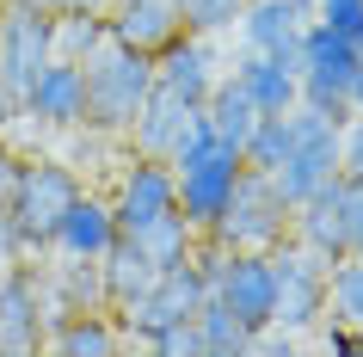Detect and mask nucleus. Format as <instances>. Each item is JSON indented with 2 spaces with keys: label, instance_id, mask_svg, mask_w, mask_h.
I'll return each instance as SVG.
<instances>
[{
  "label": "nucleus",
  "instance_id": "1",
  "mask_svg": "<svg viewBox=\"0 0 363 357\" xmlns=\"http://www.w3.org/2000/svg\"><path fill=\"white\" fill-rule=\"evenodd\" d=\"M80 68H86V130L93 136H123L135 123V111H142L148 87H154V56L105 38Z\"/></svg>",
  "mask_w": 363,
  "mask_h": 357
},
{
  "label": "nucleus",
  "instance_id": "2",
  "mask_svg": "<svg viewBox=\"0 0 363 357\" xmlns=\"http://www.w3.org/2000/svg\"><path fill=\"white\" fill-rule=\"evenodd\" d=\"M357 38H345V31H333V25H320L314 13H308L302 38H296V80H302V99L296 105H308V111L333 117V123H351V75H357Z\"/></svg>",
  "mask_w": 363,
  "mask_h": 357
},
{
  "label": "nucleus",
  "instance_id": "3",
  "mask_svg": "<svg viewBox=\"0 0 363 357\" xmlns=\"http://www.w3.org/2000/svg\"><path fill=\"white\" fill-rule=\"evenodd\" d=\"M80 191H86V179H80L68 160H56V154H25V167H19V185H13V204H6V216L19 222L25 246H31V259H43V253H50V234H56L62 209L74 204Z\"/></svg>",
  "mask_w": 363,
  "mask_h": 357
},
{
  "label": "nucleus",
  "instance_id": "4",
  "mask_svg": "<svg viewBox=\"0 0 363 357\" xmlns=\"http://www.w3.org/2000/svg\"><path fill=\"white\" fill-rule=\"evenodd\" d=\"M210 234L222 246H234V253H271L277 241H289V197L277 191L271 172L240 167L234 197H228V209H222V222H216Z\"/></svg>",
  "mask_w": 363,
  "mask_h": 357
},
{
  "label": "nucleus",
  "instance_id": "5",
  "mask_svg": "<svg viewBox=\"0 0 363 357\" xmlns=\"http://www.w3.org/2000/svg\"><path fill=\"white\" fill-rule=\"evenodd\" d=\"M203 296H210L203 271H197L191 259H179V265H167V271H154L148 290L130 296L123 308H111V314H117V326H123L130 345H154V333H167V326H179V320H191L197 308H203Z\"/></svg>",
  "mask_w": 363,
  "mask_h": 357
},
{
  "label": "nucleus",
  "instance_id": "6",
  "mask_svg": "<svg viewBox=\"0 0 363 357\" xmlns=\"http://www.w3.org/2000/svg\"><path fill=\"white\" fill-rule=\"evenodd\" d=\"M339 172V123L320 111H308V105H296L289 111V154L277 160V191H284L289 204H302L308 191H320L326 179Z\"/></svg>",
  "mask_w": 363,
  "mask_h": 357
},
{
  "label": "nucleus",
  "instance_id": "7",
  "mask_svg": "<svg viewBox=\"0 0 363 357\" xmlns=\"http://www.w3.org/2000/svg\"><path fill=\"white\" fill-rule=\"evenodd\" d=\"M271 278H277V326L289 333H314L326 320V259L302 241L271 246Z\"/></svg>",
  "mask_w": 363,
  "mask_h": 357
},
{
  "label": "nucleus",
  "instance_id": "8",
  "mask_svg": "<svg viewBox=\"0 0 363 357\" xmlns=\"http://www.w3.org/2000/svg\"><path fill=\"white\" fill-rule=\"evenodd\" d=\"M111 216L123 234H135V228L160 222V216H172L179 209V179H172V160H154V154H135L123 148V167H117L111 179Z\"/></svg>",
  "mask_w": 363,
  "mask_h": 357
},
{
  "label": "nucleus",
  "instance_id": "9",
  "mask_svg": "<svg viewBox=\"0 0 363 357\" xmlns=\"http://www.w3.org/2000/svg\"><path fill=\"white\" fill-rule=\"evenodd\" d=\"M56 56V13H43L31 0H0V80L19 99L43 62Z\"/></svg>",
  "mask_w": 363,
  "mask_h": 357
},
{
  "label": "nucleus",
  "instance_id": "10",
  "mask_svg": "<svg viewBox=\"0 0 363 357\" xmlns=\"http://www.w3.org/2000/svg\"><path fill=\"white\" fill-rule=\"evenodd\" d=\"M19 117L38 130H86V68L74 56H50L19 93Z\"/></svg>",
  "mask_w": 363,
  "mask_h": 357
},
{
  "label": "nucleus",
  "instance_id": "11",
  "mask_svg": "<svg viewBox=\"0 0 363 357\" xmlns=\"http://www.w3.org/2000/svg\"><path fill=\"white\" fill-rule=\"evenodd\" d=\"M289 241L314 246L326 265L351 253V179L333 172L320 191H308L302 204H289Z\"/></svg>",
  "mask_w": 363,
  "mask_h": 357
},
{
  "label": "nucleus",
  "instance_id": "12",
  "mask_svg": "<svg viewBox=\"0 0 363 357\" xmlns=\"http://www.w3.org/2000/svg\"><path fill=\"white\" fill-rule=\"evenodd\" d=\"M210 296L222 302V308H234V314L247 320L252 333L259 326H271V314H277V278H271V253H234L222 259V271H216Z\"/></svg>",
  "mask_w": 363,
  "mask_h": 357
},
{
  "label": "nucleus",
  "instance_id": "13",
  "mask_svg": "<svg viewBox=\"0 0 363 357\" xmlns=\"http://www.w3.org/2000/svg\"><path fill=\"white\" fill-rule=\"evenodd\" d=\"M43 351V296H38V265L25 259L0 278V357H31Z\"/></svg>",
  "mask_w": 363,
  "mask_h": 357
},
{
  "label": "nucleus",
  "instance_id": "14",
  "mask_svg": "<svg viewBox=\"0 0 363 357\" xmlns=\"http://www.w3.org/2000/svg\"><path fill=\"white\" fill-rule=\"evenodd\" d=\"M154 80H160V87H172L185 105H203V99H210V87L222 80V62H216L210 38L179 31V38H167L160 50H154Z\"/></svg>",
  "mask_w": 363,
  "mask_h": 357
},
{
  "label": "nucleus",
  "instance_id": "15",
  "mask_svg": "<svg viewBox=\"0 0 363 357\" xmlns=\"http://www.w3.org/2000/svg\"><path fill=\"white\" fill-rule=\"evenodd\" d=\"M117 234H123V228H117V216H111V197L80 191L74 204L62 209L56 234H50V253H56V259H105Z\"/></svg>",
  "mask_w": 363,
  "mask_h": 357
},
{
  "label": "nucleus",
  "instance_id": "16",
  "mask_svg": "<svg viewBox=\"0 0 363 357\" xmlns=\"http://www.w3.org/2000/svg\"><path fill=\"white\" fill-rule=\"evenodd\" d=\"M308 25V6L302 0H247L240 19H234V38L240 50H265V56H284L296 62V38Z\"/></svg>",
  "mask_w": 363,
  "mask_h": 357
},
{
  "label": "nucleus",
  "instance_id": "17",
  "mask_svg": "<svg viewBox=\"0 0 363 357\" xmlns=\"http://www.w3.org/2000/svg\"><path fill=\"white\" fill-rule=\"evenodd\" d=\"M191 111H203V105H185L172 87H160V80H154L148 99H142V111H135V123L123 130V142H130L135 154H154V160H167V154L179 148L185 123H191Z\"/></svg>",
  "mask_w": 363,
  "mask_h": 357
},
{
  "label": "nucleus",
  "instance_id": "18",
  "mask_svg": "<svg viewBox=\"0 0 363 357\" xmlns=\"http://www.w3.org/2000/svg\"><path fill=\"white\" fill-rule=\"evenodd\" d=\"M105 31H111V43H130V50H148L154 56L185 25H179V6L172 0H111L105 6Z\"/></svg>",
  "mask_w": 363,
  "mask_h": 357
},
{
  "label": "nucleus",
  "instance_id": "19",
  "mask_svg": "<svg viewBox=\"0 0 363 357\" xmlns=\"http://www.w3.org/2000/svg\"><path fill=\"white\" fill-rule=\"evenodd\" d=\"M43 345L62 351V357H111V351H123L130 339H123V326H117L111 308H74V314L50 320Z\"/></svg>",
  "mask_w": 363,
  "mask_h": 357
},
{
  "label": "nucleus",
  "instance_id": "20",
  "mask_svg": "<svg viewBox=\"0 0 363 357\" xmlns=\"http://www.w3.org/2000/svg\"><path fill=\"white\" fill-rule=\"evenodd\" d=\"M234 80L247 87V99L259 111H296V99H302L296 62L265 56V50H240V56H234Z\"/></svg>",
  "mask_w": 363,
  "mask_h": 357
},
{
  "label": "nucleus",
  "instance_id": "21",
  "mask_svg": "<svg viewBox=\"0 0 363 357\" xmlns=\"http://www.w3.org/2000/svg\"><path fill=\"white\" fill-rule=\"evenodd\" d=\"M99 278H105V302H111V308H123L130 296H142V290L154 283V265H148V253H142L130 234H117L111 253L99 259Z\"/></svg>",
  "mask_w": 363,
  "mask_h": 357
},
{
  "label": "nucleus",
  "instance_id": "22",
  "mask_svg": "<svg viewBox=\"0 0 363 357\" xmlns=\"http://www.w3.org/2000/svg\"><path fill=\"white\" fill-rule=\"evenodd\" d=\"M203 117L216 123V136H222L228 148H240V142L252 136V123H259V105L247 99V87H240L234 75H222L210 87V99H203Z\"/></svg>",
  "mask_w": 363,
  "mask_h": 357
},
{
  "label": "nucleus",
  "instance_id": "23",
  "mask_svg": "<svg viewBox=\"0 0 363 357\" xmlns=\"http://www.w3.org/2000/svg\"><path fill=\"white\" fill-rule=\"evenodd\" d=\"M197 339H203V357H247L252 351V326L234 308H222L216 296H203V308H197Z\"/></svg>",
  "mask_w": 363,
  "mask_h": 357
},
{
  "label": "nucleus",
  "instance_id": "24",
  "mask_svg": "<svg viewBox=\"0 0 363 357\" xmlns=\"http://www.w3.org/2000/svg\"><path fill=\"white\" fill-rule=\"evenodd\" d=\"M142 253H148V265L154 271H167V265H179V259H191V246H197V228L172 209V216H160V222H148V228H135L130 234Z\"/></svg>",
  "mask_w": 363,
  "mask_h": 357
},
{
  "label": "nucleus",
  "instance_id": "25",
  "mask_svg": "<svg viewBox=\"0 0 363 357\" xmlns=\"http://www.w3.org/2000/svg\"><path fill=\"white\" fill-rule=\"evenodd\" d=\"M326 314L363 326V253H339L326 265Z\"/></svg>",
  "mask_w": 363,
  "mask_h": 357
},
{
  "label": "nucleus",
  "instance_id": "26",
  "mask_svg": "<svg viewBox=\"0 0 363 357\" xmlns=\"http://www.w3.org/2000/svg\"><path fill=\"white\" fill-rule=\"evenodd\" d=\"M289 154V111H259L252 136L240 142V160L252 172H277V160Z\"/></svg>",
  "mask_w": 363,
  "mask_h": 357
},
{
  "label": "nucleus",
  "instance_id": "27",
  "mask_svg": "<svg viewBox=\"0 0 363 357\" xmlns=\"http://www.w3.org/2000/svg\"><path fill=\"white\" fill-rule=\"evenodd\" d=\"M105 38H111V31H105V13H56V56L86 62Z\"/></svg>",
  "mask_w": 363,
  "mask_h": 357
},
{
  "label": "nucleus",
  "instance_id": "28",
  "mask_svg": "<svg viewBox=\"0 0 363 357\" xmlns=\"http://www.w3.org/2000/svg\"><path fill=\"white\" fill-rule=\"evenodd\" d=\"M172 6H179V25H185V31L222 38V31H234V19H240L247 0H172Z\"/></svg>",
  "mask_w": 363,
  "mask_h": 357
},
{
  "label": "nucleus",
  "instance_id": "29",
  "mask_svg": "<svg viewBox=\"0 0 363 357\" xmlns=\"http://www.w3.org/2000/svg\"><path fill=\"white\" fill-rule=\"evenodd\" d=\"M308 13L345 38H363V0H308Z\"/></svg>",
  "mask_w": 363,
  "mask_h": 357
},
{
  "label": "nucleus",
  "instance_id": "30",
  "mask_svg": "<svg viewBox=\"0 0 363 357\" xmlns=\"http://www.w3.org/2000/svg\"><path fill=\"white\" fill-rule=\"evenodd\" d=\"M148 351L160 357H203V339H197V320H179V326H167V333H154Z\"/></svg>",
  "mask_w": 363,
  "mask_h": 357
},
{
  "label": "nucleus",
  "instance_id": "31",
  "mask_svg": "<svg viewBox=\"0 0 363 357\" xmlns=\"http://www.w3.org/2000/svg\"><path fill=\"white\" fill-rule=\"evenodd\" d=\"M339 172L351 179V185H363V111L339 130Z\"/></svg>",
  "mask_w": 363,
  "mask_h": 357
},
{
  "label": "nucleus",
  "instance_id": "32",
  "mask_svg": "<svg viewBox=\"0 0 363 357\" xmlns=\"http://www.w3.org/2000/svg\"><path fill=\"white\" fill-rule=\"evenodd\" d=\"M320 345L333 357H363V326H351V320H320Z\"/></svg>",
  "mask_w": 363,
  "mask_h": 357
},
{
  "label": "nucleus",
  "instance_id": "33",
  "mask_svg": "<svg viewBox=\"0 0 363 357\" xmlns=\"http://www.w3.org/2000/svg\"><path fill=\"white\" fill-rule=\"evenodd\" d=\"M25 259H31V246H25L19 222H13V216H6V209H0V278H6V271H13V265H25Z\"/></svg>",
  "mask_w": 363,
  "mask_h": 357
},
{
  "label": "nucleus",
  "instance_id": "34",
  "mask_svg": "<svg viewBox=\"0 0 363 357\" xmlns=\"http://www.w3.org/2000/svg\"><path fill=\"white\" fill-rule=\"evenodd\" d=\"M19 167H25V154L13 148V142H0V209L13 204V185H19Z\"/></svg>",
  "mask_w": 363,
  "mask_h": 357
},
{
  "label": "nucleus",
  "instance_id": "35",
  "mask_svg": "<svg viewBox=\"0 0 363 357\" xmlns=\"http://www.w3.org/2000/svg\"><path fill=\"white\" fill-rule=\"evenodd\" d=\"M31 6H43V13H105L111 0H31Z\"/></svg>",
  "mask_w": 363,
  "mask_h": 357
},
{
  "label": "nucleus",
  "instance_id": "36",
  "mask_svg": "<svg viewBox=\"0 0 363 357\" xmlns=\"http://www.w3.org/2000/svg\"><path fill=\"white\" fill-rule=\"evenodd\" d=\"M13 130H19V99L6 93V80H0V142H6Z\"/></svg>",
  "mask_w": 363,
  "mask_h": 357
},
{
  "label": "nucleus",
  "instance_id": "37",
  "mask_svg": "<svg viewBox=\"0 0 363 357\" xmlns=\"http://www.w3.org/2000/svg\"><path fill=\"white\" fill-rule=\"evenodd\" d=\"M351 253H363V185H351Z\"/></svg>",
  "mask_w": 363,
  "mask_h": 357
},
{
  "label": "nucleus",
  "instance_id": "38",
  "mask_svg": "<svg viewBox=\"0 0 363 357\" xmlns=\"http://www.w3.org/2000/svg\"><path fill=\"white\" fill-rule=\"evenodd\" d=\"M351 111H363V62H357V75H351Z\"/></svg>",
  "mask_w": 363,
  "mask_h": 357
},
{
  "label": "nucleus",
  "instance_id": "39",
  "mask_svg": "<svg viewBox=\"0 0 363 357\" xmlns=\"http://www.w3.org/2000/svg\"><path fill=\"white\" fill-rule=\"evenodd\" d=\"M302 6H308V0H302Z\"/></svg>",
  "mask_w": 363,
  "mask_h": 357
}]
</instances>
